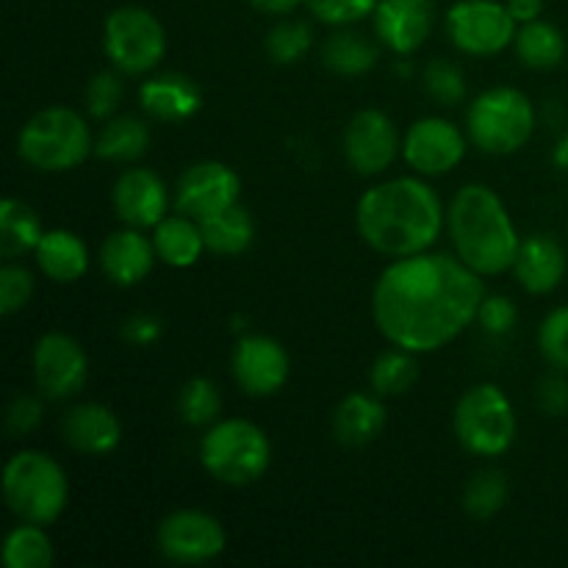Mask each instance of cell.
Returning a JSON list of instances; mask_svg holds the SVG:
<instances>
[{
    "mask_svg": "<svg viewBox=\"0 0 568 568\" xmlns=\"http://www.w3.org/2000/svg\"><path fill=\"white\" fill-rule=\"evenodd\" d=\"M486 283L453 253L394 258L372 288V320L394 347L416 355L453 344L477 322Z\"/></svg>",
    "mask_w": 568,
    "mask_h": 568,
    "instance_id": "1",
    "label": "cell"
},
{
    "mask_svg": "<svg viewBox=\"0 0 568 568\" xmlns=\"http://www.w3.org/2000/svg\"><path fill=\"white\" fill-rule=\"evenodd\" d=\"M444 222L442 197L422 175L375 183L355 205L358 236L388 258L427 253L442 236Z\"/></svg>",
    "mask_w": 568,
    "mask_h": 568,
    "instance_id": "2",
    "label": "cell"
},
{
    "mask_svg": "<svg viewBox=\"0 0 568 568\" xmlns=\"http://www.w3.org/2000/svg\"><path fill=\"white\" fill-rule=\"evenodd\" d=\"M447 231L455 255L477 275L494 277L514 270L521 239L503 197L486 183H466L455 192Z\"/></svg>",
    "mask_w": 568,
    "mask_h": 568,
    "instance_id": "3",
    "label": "cell"
},
{
    "mask_svg": "<svg viewBox=\"0 0 568 568\" xmlns=\"http://www.w3.org/2000/svg\"><path fill=\"white\" fill-rule=\"evenodd\" d=\"M3 499L11 514L31 525H53L67 510L70 480L64 466L48 453L22 449L3 469Z\"/></svg>",
    "mask_w": 568,
    "mask_h": 568,
    "instance_id": "4",
    "label": "cell"
},
{
    "mask_svg": "<svg viewBox=\"0 0 568 568\" xmlns=\"http://www.w3.org/2000/svg\"><path fill=\"white\" fill-rule=\"evenodd\" d=\"M200 464L222 486H253L270 471L272 442L255 422L220 419L200 442Z\"/></svg>",
    "mask_w": 568,
    "mask_h": 568,
    "instance_id": "5",
    "label": "cell"
},
{
    "mask_svg": "<svg viewBox=\"0 0 568 568\" xmlns=\"http://www.w3.org/2000/svg\"><path fill=\"white\" fill-rule=\"evenodd\" d=\"M94 150L89 122L67 105L37 111L17 133V155L39 172H70Z\"/></svg>",
    "mask_w": 568,
    "mask_h": 568,
    "instance_id": "6",
    "label": "cell"
},
{
    "mask_svg": "<svg viewBox=\"0 0 568 568\" xmlns=\"http://www.w3.org/2000/svg\"><path fill=\"white\" fill-rule=\"evenodd\" d=\"M536 133V109L521 89L491 87L466 111V136L488 155H514Z\"/></svg>",
    "mask_w": 568,
    "mask_h": 568,
    "instance_id": "7",
    "label": "cell"
},
{
    "mask_svg": "<svg viewBox=\"0 0 568 568\" xmlns=\"http://www.w3.org/2000/svg\"><path fill=\"white\" fill-rule=\"evenodd\" d=\"M453 430L460 447L477 458H499L516 442L514 403L497 383H477L460 394L453 414Z\"/></svg>",
    "mask_w": 568,
    "mask_h": 568,
    "instance_id": "8",
    "label": "cell"
},
{
    "mask_svg": "<svg viewBox=\"0 0 568 568\" xmlns=\"http://www.w3.org/2000/svg\"><path fill=\"white\" fill-rule=\"evenodd\" d=\"M103 50L122 75H148L164 61L166 31L144 6H120L103 22Z\"/></svg>",
    "mask_w": 568,
    "mask_h": 568,
    "instance_id": "9",
    "label": "cell"
},
{
    "mask_svg": "<svg viewBox=\"0 0 568 568\" xmlns=\"http://www.w3.org/2000/svg\"><path fill=\"white\" fill-rule=\"evenodd\" d=\"M519 22L499 0H458L449 6L447 37L466 55H497L510 48L519 31Z\"/></svg>",
    "mask_w": 568,
    "mask_h": 568,
    "instance_id": "10",
    "label": "cell"
},
{
    "mask_svg": "<svg viewBox=\"0 0 568 568\" xmlns=\"http://www.w3.org/2000/svg\"><path fill=\"white\" fill-rule=\"evenodd\" d=\"M155 544L170 564L203 566L225 552L227 532L216 516L197 508H183L161 521Z\"/></svg>",
    "mask_w": 568,
    "mask_h": 568,
    "instance_id": "11",
    "label": "cell"
},
{
    "mask_svg": "<svg viewBox=\"0 0 568 568\" xmlns=\"http://www.w3.org/2000/svg\"><path fill=\"white\" fill-rule=\"evenodd\" d=\"M33 383L44 399H72L89 381V355L61 331H50L33 344Z\"/></svg>",
    "mask_w": 568,
    "mask_h": 568,
    "instance_id": "12",
    "label": "cell"
},
{
    "mask_svg": "<svg viewBox=\"0 0 568 568\" xmlns=\"http://www.w3.org/2000/svg\"><path fill=\"white\" fill-rule=\"evenodd\" d=\"M469 136L444 116H422L405 131L403 159L416 175L438 178L453 172L466 159Z\"/></svg>",
    "mask_w": 568,
    "mask_h": 568,
    "instance_id": "13",
    "label": "cell"
},
{
    "mask_svg": "<svg viewBox=\"0 0 568 568\" xmlns=\"http://www.w3.org/2000/svg\"><path fill=\"white\" fill-rule=\"evenodd\" d=\"M344 159L364 178L383 175L403 153V139L392 116L381 109H364L344 128Z\"/></svg>",
    "mask_w": 568,
    "mask_h": 568,
    "instance_id": "14",
    "label": "cell"
},
{
    "mask_svg": "<svg viewBox=\"0 0 568 568\" xmlns=\"http://www.w3.org/2000/svg\"><path fill=\"white\" fill-rule=\"evenodd\" d=\"M231 372L236 386L247 397H275L288 383L292 358L277 338L264 336V333H250V336L239 338L236 347H233Z\"/></svg>",
    "mask_w": 568,
    "mask_h": 568,
    "instance_id": "15",
    "label": "cell"
},
{
    "mask_svg": "<svg viewBox=\"0 0 568 568\" xmlns=\"http://www.w3.org/2000/svg\"><path fill=\"white\" fill-rule=\"evenodd\" d=\"M239 197H242L239 172L233 166L222 164V161L209 159L183 170V175L178 178L172 203H175V211L194 216L200 222L205 216H214L236 205Z\"/></svg>",
    "mask_w": 568,
    "mask_h": 568,
    "instance_id": "16",
    "label": "cell"
},
{
    "mask_svg": "<svg viewBox=\"0 0 568 568\" xmlns=\"http://www.w3.org/2000/svg\"><path fill=\"white\" fill-rule=\"evenodd\" d=\"M111 205L122 225L153 231L170 214V189L155 170L133 166L122 172L111 186Z\"/></svg>",
    "mask_w": 568,
    "mask_h": 568,
    "instance_id": "17",
    "label": "cell"
},
{
    "mask_svg": "<svg viewBox=\"0 0 568 568\" xmlns=\"http://www.w3.org/2000/svg\"><path fill=\"white\" fill-rule=\"evenodd\" d=\"M377 42L397 55H410L430 39L436 26L433 0H381L372 14Z\"/></svg>",
    "mask_w": 568,
    "mask_h": 568,
    "instance_id": "18",
    "label": "cell"
},
{
    "mask_svg": "<svg viewBox=\"0 0 568 568\" xmlns=\"http://www.w3.org/2000/svg\"><path fill=\"white\" fill-rule=\"evenodd\" d=\"M159 253L153 236H144L139 227L125 225L122 231L109 233L100 244V266L114 286H139L153 272Z\"/></svg>",
    "mask_w": 568,
    "mask_h": 568,
    "instance_id": "19",
    "label": "cell"
},
{
    "mask_svg": "<svg viewBox=\"0 0 568 568\" xmlns=\"http://www.w3.org/2000/svg\"><path fill=\"white\" fill-rule=\"evenodd\" d=\"M61 436L75 453L87 458L111 455L122 442V425L103 403H78L61 419Z\"/></svg>",
    "mask_w": 568,
    "mask_h": 568,
    "instance_id": "20",
    "label": "cell"
},
{
    "mask_svg": "<svg viewBox=\"0 0 568 568\" xmlns=\"http://www.w3.org/2000/svg\"><path fill=\"white\" fill-rule=\"evenodd\" d=\"M568 258L564 244L549 233L521 239L514 261V275L527 294H549L564 283Z\"/></svg>",
    "mask_w": 568,
    "mask_h": 568,
    "instance_id": "21",
    "label": "cell"
},
{
    "mask_svg": "<svg viewBox=\"0 0 568 568\" xmlns=\"http://www.w3.org/2000/svg\"><path fill=\"white\" fill-rule=\"evenodd\" d=\"M139 103L159 122H186L203 109V89L181 72H161L139 87Z\"/></svg>",
    "mask_w": 568,
    "mask_h": 568,
    "instance_id": "22",
    "label": "cell"
},
{
    "mask_svg": "<svg viewBox=\"0 0 568 568\" xmlns=\"http://www.w3.org/2000/svg\"><path fill=\"white\" fill-rule=\"evenodd\" d=\"M386 427V405L375 392H353L333 414V436L344 447H366Z\"/></svg>",
    "mask_w": 568,
    "mask_h": 568,
    "instance_id": "23",
    "label": "cell"
},
{
    "mask_svg": "<svg viewBox=\"0 0 568 568\" xmlns=\"http://www.w3.org/2000/svg\"><path fill=\"white\" fill-rule=\"evenodd\" d=\"M37 266L53 283H75L89 272V247L78 233L53 227L44 231L42 242L33 250Z\"/></svg>",
    "mask_w": 568,
    "mask_h": 568,
    "instance_id": "24",
    "label": "cell"
},
{
    "mask_svg": "<svg viewBox=\"0 0 568 568\" xmlns=\"http://www.w3.org/2000/svg\"><path fill=\"white\" fill-rule=\"evenodd\" d=\"M153 244L161 264L172 266V270H189L205 253L203 227H200V222L194 216L181 214V211L166 214L153 227Z\"/></svg>",
    "mask_w": 568,
    "mask_h": 568,
    "instance_id": "25",
    "label": "cell"
},
{
    "mask_svg": "<svg viewBox=\"0 0 568 568\" xmlns=\"http://www.w3.org/2000/svg\"><path fill=\"white\" fill-rule=\"evenodd\" d=\"M200 227H203L205 250L214 255H222V258H233V255L247 253L255 242L253 216H250V211L239 203L220 211V214L200 220Z\"/></svg>",
    "mask_w": 568,
    "mask_h": 568,
    "instance_id": "26",
    "label": "cell"
},
{
    "mask_svg": "<svg viewBox=\"0 0 568 568\" xmlns=\"http://www.w3.org/2000/svg\"><path fill=\"white\" fill-rule=\"evenodd\" d=\"M150 125L133 114H120L105 120L103 131L94 139V153L103 161H116V164H133L142 159L150 148Z\"/></svg>",
    "mask_w": 568,
    "mask_h": 568,
    "instance_id": "27",
    "label": "cell"
},
{
    "mask_svg": "<svg viewBox=\"0 0 568 568\" xmlns=\"http://www.w3.org/2000/svg\"><path fill=\"white\" fill-rule=\"evenodd\" d=\"M381 59V50L364 33H355L347 28H338L322 44V64L342 78L366 75Z\"/></svg>",
    "mask_w": 568,
    "mask_h": 568,
    "instance_id": "28",
    "label": "cell"
},
{
    "mask_svg": "<svg viewBox=\"0 0 568 568\" xmlns=\"http://www.w3.org/2000/svg\"><path fill=\"white\" fill-rule=\"evenodd\" d=\"M44 236L42 220L26 200L6 197L0 205V253L6 261L33 253Z\"/></svg>",
    "mask_w": 568,
    "mask_h": 568,
    "instance_id": "29",
    "label": "cell"
},
{
    "mask_svg": "<svg viewBox=\"0 0 568 568\" xmlns=\"http://www.w3.org/2000/svg\"><path fill=\"white\" fill-rule=\"evenodd\" d=\"M516 55L530 70H555L566 59V37L547 20H532L516 31Z\"/></svg>",
    "mask_w": 568,
    "mask_h": 568,
    "instance_id": "30",
    "label": "cell"
},
{
    "mask_svg": "<svg viewBox=\"0 0 568 568\" xmlns=\"http://www.w3.org/2000/svg\"><path fill=\"white\" fill-rule=\"evenodd\" d=\"M419 381V361L416 353L403 347H388L372 361L369 366V388L377 397H403Z\"/></svg>",
    "mask_w": 568,
    "mask_h": 568,
    "instance_id": "31",
    "label": "cell"
},
{
    "mask_svg": "<svg viewBox=\"0 0 568 568\" xmlns=\"http://www.w3.org/2000/svg\"><path fill=\"white\" fill-rule=\"evenodd\" d=\"M3 564L9 568H50L53 566V541L42 525L20 521L11 527L3 541Z\"/></svg>",
    "mask_w": 568,
    "mask_h": 568,
    "instance_id": "32",
    "label": "cell"
},
{
    "mask_svg": "<svg viewBox=\"0 0 568 568\" xmlns=\"http://www.w3.org/2000/svg\"><path fill=\"white\" fill-rule=\"evenodd\" d=\"M510 494V483L505 471L480 469L464 488V510L477 521L494 519L505 508Z\"/></svg>",
    "mask_w": 568,
    "mask_h": 568,
    "instance_id": "33",
    "label": "cell"
},
{
    "mask_svg": "<svg viewBox=\"0 0 568 568\" xmlns=\"http://www.w3.org/2000/svg\"><path fill=\"white\" fill-rule=\"evenodd\" d=\"M222 392L211 377H192L178 394V416L189 427H211L220 422Z\"/></svg>",
    "mask_w": 568,
    "mask_h": 568,
    "instance_id": "34",
    "label": "cell"
},
{
    "mask_svg": "<svg viewBox=\"0 0 568 568\" xmlns=\"http://www.w3.org/2000/svg\"><path fill=\"white\" fill-rule=\"evenodd\" d=\"M311 44H314V31H311L308 22L281 20L266 33L264 48L275 64H297L308 55Z\"/></svg>",
    "mask_w": 568,
    "mask_h": 568,
    "instance_id": "35",
    "label": "cell"
},
{
    "mask_svg": "<svg viewBox=\"0 0 568 568\" xmlns=\"http://www.w3.org/2000/svg\"><path fill=\"white\" fill-rule=\"evenodd\" d=\"M425 78V89L436 103L442 105H458L466 98V75L458 64L447 59H433L422 72Z\"/></svg>",
    "mask_w": 568,
    "mask_h": 568,
    "instance_id": "36",
    "label": "cell"
},
{
    "mask_svg": "<svg viewBox=\"0 0 568 568\" xmlns=\"http://www.w3.org/2000/svg\"><path fill=\"white\" fill-rule=\"evenodd\" d=\"M120 75L122 72L103 70L87 83V89H83V105H87L89 116H94V120H111L114 116V111L122 103V94H125Z\"/></svg>",
    "mask_w": 568,
    "mask_h": 568,
    "instance_id": "37",
    "label": "cell"
},
{
    "mask_svg": "<svg viewBox=\"0 0 568 568\" xmlns=\"http://www.w3.org/2000/svg\"><path fill=\"white\" fill-rule=\"evenodd\" d=\"M538 349L549 366L568 372V305H558L538 327Z\"/></svg>",
    "mask_w": 568,
    "mask_h": 568,
    "instance_id": "38",
    "label": "cell"
},
{
    "mask_svg": "<svg viewBox=\"0 0 568 568\" xmlns=\"http://www.w3.org/2000/svg\"><path fill=\"white\" fill-rule=\"evenodd\" d=\"M33 297V275L28 266L17 261H6L0 270V314L14 316L31 303Z\"/></svg>",
    "mask_w": 568,
    "mask_h": 568,
    "instance_id": "39",
    "label": "cell"
},
{
    "mask_svg": "<svg viewBox=\"0 0 568 568\" xmlns=\"http://www.w3.org/2000/svg\"><path fill=\"white\" fill-rule=\"evenodd\" d=\"M377 3L381 0H305L311 14L333 28H347L366 20L369 14H375Z\"/></svg>",
    "mask_w": 568,
    "mask_h": 568,
    "instance_id": "40",
    "label": "cell"
},
{
    "mask_svg": "<svg viewBox=\"0 0 568 568\" xmlns=\"http://www.w3.org/2000/svg\"><path fill=\"white\" fill-rule=\"evenodd\" d=\"M516 322H519V308H516L514 300L505 297V294H486L483 297L480 311H477V325L483 327L486 336H508Z\"/></svg>",
    "mask_w": 568,
    "mask_h": 568,
    "instance_id": "41",
    "label": "cell"
},
{
    "mask_svg": "<svg viewBox=\"0 0 568 568\" xmlns=\"http://www.w3.org/2000/svg\"><path fill=\"white\" fill-rule=\"evenodd\" d=\"M42 425V403L33 394H17L6 410V430L14 438L28 436Z\"/></svg>",
    "mask_w": 568,
    "mask_h": 568,
    "instance_id": "42",
    "label": "cell"
},
{
    "mask_svg": "<svg viewBox=\"0 0 568 568\" xmlns=\"http://www.w3.org/2000/svg\"><path fill=\"white\" fill-rule=\"evenodd\" d=\"M538 405L547 416H566L568 414V377L564 369H555L538 383Z\"/></svg>",
    "mask_w": 568,
    "mask_h": 568,
    "instance_id": "43",
    "label": "cell"
},
{
    "mask_svg": "<svg viewBox=\"0 0 568 568\" xmlns=\"http://www.w3.org/2000/svg\"><path fill=\"white\" fill-rule=\"evenodd\" d=\"M120 333L125 338V344H131V347H150V344H155L161 338L164 325L153 314H133L122 322Z\"/></svg>",
    "mask_w": 568,
    "mask_h": 568,
    "instance_id": "44",
    "label": "cell"
},
{
    "mask_svg": "<svg viewBox=\"0 0 568 568\" xmlns=\"http://www.w3.org/2000/svg\"><path fill=\"white\" fill-rule=\"evenodd\" d=\"M508 11L519 26H525V22L541 20L544 0H508Z\"/></svg>",
    "mask_w": 568,
    "mask_h": 568,
    "instance_id": "45",
    "label": "cell"
},
{
    "mask_svg": "<svg viewBox=\"0 0 568 568\" xmlns=\"http://www.w3.org/2000/svg\"><path fill=\"white\" fill-rule=\"evenodd\" d=\"M303 0H250L253 9H258L261 14H272V17H286L292 14Z\"/></svg>",
    "mask_w": 568,
    "mask_h": 568,
    "instance_id": "46",
    "label": "cell"
},
{
    "mask_svg": "<svg viewBox=\"0 0 568 568\" xmlns=\"http://www.w3.org/2000/svg\"><path fill=\"white\" fill-rule=\"evenodd\" d=\"M552 164L558 166L560 172H566V175H568V133H566V136H560L558 144H555Z\"/></svg>",
    "mask_w": 568,
    "mask_h": 568,
    "instance_id": "47",
    "label": "cell"
}]
</instances>
